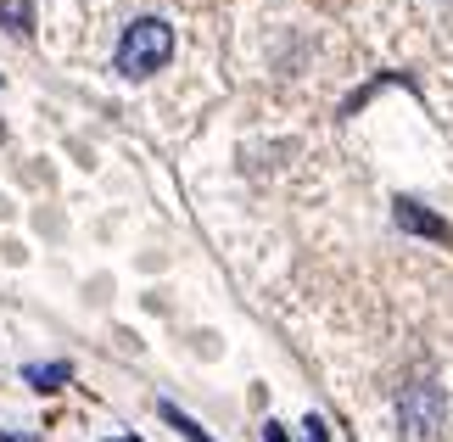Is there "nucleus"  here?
<instances>
[{
  "instance_id": "obj_1",
  "label": "nucleus",
  "mask_w": 453,
  "mask_h": 442,
  "mask_svg": "<svg viewBox=\"0 0 453 442\" xmlns=\"http://www.w3.org/2000/svg\"><path fill=\"white\" fill-rule=\"evenodd\" d=\"M168 57H173V28L163 23V17H141V23L124 28L112 62H118V74H124V79H151Z\"/></svg>"
},
{
  "instance_id": "obj_2",
  "label": "nucleus",
  "mask_w": 453,
  "mask_h": 442,
  "mask_svg": "<svg viewBox=\"0 0 453 442\" xmlns=\"http://www.w3.org/2000/svg\"><path fill=\"white\" fill-rule=\"evenodd\" d=\"M448 420V398L437 381H409L397 392V426H403V442H431Z\"/></svg>"
},
{
  "instance_id": "obj_3",
  "label": "nucleus",
  "mask_w": 453,
  "mask_h": 442,
  "mask_svg": "<svg viewBox=\"0 0 453 442\" xmlns=\"http://www.w3.org/2000/svg\"><path fill=\"white\" fill-rule=\"evenodd\" d=\"M397 224L414 229V236H437V241H453V229L437 219V213H426L420 202H397Z\"/></svg>"
},
{
  "instance_id": "obj_4",
  "label": "nucleus",
  "mask_w": 453,
  "mask_h": 442,
  "mask_svg": "<svg viewBox=\"0 0 453 442\" xmlns=\"http://www.w3.org/2000/svg\"><path fill=\"white\" fill-rule=\"evenodd\" d=\"M23 381H28V386H40V392H57L62 381H73V364H28V369H23Z\"/></svg>"
},
{
  "instance_id": "obj_5",
  "label": "nucleus",
  "mask_w": 453,
  "mask_h": 442,
  "mask_svg": "<svg viewBox=\"0 0 453 442\" xmlns=\"http://www.w3.org/2000/svg\"><path fill=\"white\" fill-rule=\"evenodd\" d=\"M0 23L12 34H34V0H0Z\"/></svg>"
},
{
  "instance_id": "obj_6",
  "label": "nucleus",
  "mask_w": 453,
  "mask_h": 442,
  "mask_svg": "<svg viewBox=\"0 0 453 442\" xmlns=\"http://www.w3.org/2000/svg\"><path fill=\"white\" fill-rule=\"evenodd\" d=\"M157 415H163V420H168V426L180 431L185 442H213V437H207V431H202V426H196L190 415H180V409H173V403H157Z\"/></svg>"
},
{
  "instance_id": "obj_7",
  "label": "nucleus",
  "mask_w": 453,
  "mask_h": 442,
  "mask_svg": "<svg viewBox=\"0 0 453 442\" xmlns=\"http://www.w3.org/2000/svg\"><path fill=\"white\" fill-rule=\"evenodd\" d=\"M303 437H308V442H325V420L308 415V420H303Z\"/></svg>"
},
{
  "instance_id": "obj_8",
  "label": "nucleus",
  "mask_w": 453,
  "mask_h": 442,
  "mask_svg": "<svg viewBox=\"0 0 453 442\" xmlns=\"http://www.w3.org/2000/svg\"><path fill=\"white\" fill-rule=\"evenodd\" d=\"M264 442H286V431L280 426H264Z\"/></svg>"
},
{
  "instance_id": "obj_9",
  "label": "nucleus",
  "mask_w": 453,
  "mask_h": 442,
  "mask_svg": "<svg viewBox=\"0 0 453 442\" xmlns=\"http://www.w3.org/2000/svg\"><path fill=\"white\" fill-rule=\"evenodd\" d=\"M112 442H134V437H112Z\"/></svg>"
}]
</instances>
